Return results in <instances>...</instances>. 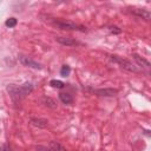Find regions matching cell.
Here are the masks:
<instances>
[{
	"instance_id": "cell-1",
	"label": "cell",
	"mask_w": 151,
	"mask_h": 151,
	"mask_svg": "<svg viewBox=\"0 0 151 151\" xmlns=\"http://www.w3.org/2000/svg\"><path fill=\"white\" fill-rule=\"evenodd\" d=\"M33 85L31 83H25L20 86H16V85H10L7 88V91L10 92L11 97L13 99H21L24 97H26L27 95H30L33 91Z\"/></svg>"
},
{
	"instance_id": "cell-2",
	"label": "cell",
	"mask_w": 151,
	"mask_h": 151,
	"mask_svg": "<svg viewBox=\"0 0 151 151\" xmlns=\"http://www.w3.org/2000/svg\"><path fill=\"white\" fill-rule=\"evenodd\" d=\"M50 24L57 28L60 30H66V31H85L86 28L82 25H78L73 21L68 20H63V19H50Z\"/></svg>"
},
{
	"instance_id": "cell-3",
	"label": "cell",
	"mask_w": 151,
	"mask_h": 151,
	"mask_svg": "<svg viewBox=\"0 0 151 151\" xmlns=\"http://www.w3.org/2000/svg\"><path fill=\"white\" fill-rule=\"evenodd\" d=\"M110 59L113 61V63H116V64H118L122 68H124V70H126V71H130V72H139V70L132 64V63H130L129 60H126V59H124V58H122V57H118V56H110Z\"/></svg>"
},
{
	"instance_id": "cell-4",
	"label": "cell",
	"mask_w": 151,
	"mask_h": 151,
	"mask_svg": "<svg viewBox=\"0 0 151 151\" xmlns=\"http://www.w3.org/2000/svg\"><path fill=\"white\" fill-rule=\"evenodd\" d=\"M19 61H20L24 66H27V67H32V68H36V70H41V68H43V66H41L39 63H37V61H34L33 59H31V58H28V57H25V56H20V57H19Z\"/></svg>"
},
{
	"instance_id": "cell-5",
	"label": "cell",
	"mask_w": 151,
	"mask_h": 151,
	"mask_svg": "<svg viewBox=\"0 0 151 151\" xmlns=\"http://www.w3.org/2000/svg\"><path fill=\"white\" fill-rule=\"evenodd\" d=\"M129 12L131 14L136 16V17H139V18L144 19V20H149L150 17H151L150 12L147 10H144V9H135V7H132V9H129Z\"/></svg>"
},
{
	"instance_id": "cell-6",
	"label": "cell",
	"mask_w": 151,
	"mask_h": 151,
	"mask_svg": "<svg viewBox=\"0 0 151 151\" xmlns=\"http://www.w3.org/2000/svg\"><path fill=\"white\" fill-rule=\"evenodd\" d=\"M57 43L61 44V45H65V46H76V45H80L79 41H77L73 38H70V37H57L56 38Z\"/></svg>"
},
{
	"instance_id": "cell-7",
	"label": "cell",
	"mask_w": 151,
	"mask_h": 151,
	"mask_svg": "<svg viewBox=\"0 0 151 151\" xmlns=\"http://www.w3.org/2000/svg\"><path fill=\"white\" fill-rule=\"evenodd\" d=\"M93 92L96 95H99V96L112 97V96H116L118 93V90H116V89H98V90H93Z\"/></svg>"
},
{
	"instance_id": "cell-8",
	"label": "cell",
	"mask_w": 151,
	"mask_h": 151,
	"mask_svg": "<svg viewBox=\"0 0 151 151\" xmlns=\"http://www.w3.org/2000/svg\"><path fill=\"white\" fill-rule=\"evenodd\" d=\"M132 57H133V59L137 61V64H138L139 66H143V67H146V68H149V67H150V63H149L146 59L142 58V57H140V56H138V54H133Z\"/></svg>"
},
{
	"instance_id": "cell-9",
	"label": "cell",
	"mask_w": 151,
	"mask_h": 151,
	"mask_svg": "<svg viewBox=\"0 0 151 151\" xmlns=\"http://www.w3.org/2000/svg\"><path fill=\"white\" fill-rule=\"evenodd\" d=\"M31 123H32V125L39 126V127H46L48 124V122L46 119H32Z\"/></svg>"
},
{
	"instance_id": "cell-10",
	"label": "cell",
	"mask_w": 151,
	"mask_h": 151,
	"mask_svg": "<svg viewBox=\"0 0 151 151\" xmlns=\"http://www.w3.org/2000/svg\"><path fill=\"white\" fill-rule=\"evenodd\" d=\"M59 98H60V100L64 103V104H71L72 103V97L68 95V93H64V92H61V93H59Z\"/></svg>"
},
{
	"instance_id": "cell-11",
	"label": "cell",
	"mask_w": 151,
	"mask_h": 151,
	"mask_svg": "<svg viewBox=\"0 0 151 151\" xmlns=\"http://www.w3.org/2000/svg\"><path fill=\"white\" fill-rule=\"evenodd\" d=\"M50 151H66V149L64 146H61L59 143H57V142H51Z\"/></svg>"
},
{
	"instance_id": "cell-12",
	"label": "cell",
	"mask_w": 151,
	"mask_h": 151,
	"mask_svg": "<svg viewBox=\"0 0 151 151\" xmlns=\"http://www.w3.org/2000/svg\"><path fill=\"white\" fill-rule=\"evenodd\" d=\"M50 85H51L52 88H57V89H63V88H64V83L60 82V80H56V79L51 80V82H50Z\"/></svg>"
},
{
	"instance_id": "cell-13",
	"label": "cell",
	"mask_w": 151,
	"mask_h": 151,
	"mask_svg": "<svg viewBox=\"0 0 151 151\" xmlns=\"http://www.w3.org/2000/svg\"><path fill=\"white\" fill-rule=\"evenodd\" d=\"M70 72H71V68H70L68 65H64L60 70V74L63 76V77H67V76L70 74Z\"/></svg>"
},
{
	"instance_id": "cell-14",
	"label": "cell",
	"mask_w": 151,
	"mask_h": 151,
	"mask_svg": "<svg viewBox=\"0 0 151 151\" xmlns=\"http://www.w3.org/2000/svg\"><path fill=\"white\" fill-rule=\"evenodd\" d=\"M17 19L16 18H10V19H7L6 20V23H5V25L7 26V27H14L16 25H17Z\"/></svg>"
},
{
	"instance_id": "cell-15",
	"label": "cell",
	"mask_w": 151,
	"mask_h": 151,
	"mask_svg": "<svg viewBox=\"0 0 151 151\" xmlns=\"http://www.w3.org/2000/svg\"><path fill=\"white\" fill-rule=\"evenodd\" d=\"M44 103H46L45 105H47V106H50V108H53V109L57 106L56 103H54V100L51 99V98H44Z\"/></svg>"
},
{
	"instance_id": "cell-16",
	"label": "cell",
	"mask_w": 151,
	"mask_h": 151,
	"mask_svg": "<svg viewBox=\"0 0 151 151\" xmlns=\"http://www.w3.org/2000/svg\"><path fill=\"white\" fill-rule=\"evenodd\" d=\"M109 30H110L111 33H120V28L117 27V26H110Z\"/></svg>"
},
{
	"instance_id": "cell-17",
	"label": "cell",
	"mask_w": 151,
	"mask_h": 151,
	"mask_svg": "<svg viewBox=\"0 0 151 151\" xmlns=\"http://www.w3.org/2000/svg\"><path fill=\"white\" fill-rule=\"evenodd\" d=\"M0 151H11V147L9 145H3L0 146Z\"/></svg>"
}]
</instances>
